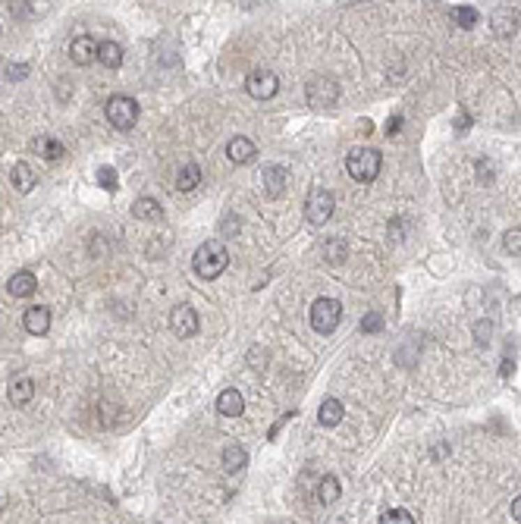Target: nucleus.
<instances>
[{
	"label": "nucleus",
	"mask_w": 521,
	"mask_h": 524,
	"mask_svg": "<svg viewBox=\"0 0 521 524\" xmlns=\"http://www.w3.org/2000/svg\"><path fill=\"white\" fill-rule=\"evenodd\" d=\"M192 267H195V273H198L201 279H217L220 273L229 267V252H226L223 242L207 239V242H201V245L195 248Z\"/></svg>",
	"instance_id": "1"
},
{
	"label": "nucleus",
	"mask_w": 521,
	"mask_h": 524,
	"mask_svg": "<svg viewBox=\"0 0 521 524\" xmlns=\"http://www.w3.org/2000/svg\"><path fill=\"white\" fill-rule=\"evenodd\" d=\"M380 524H414V518L405 509H389L380 515Z\"/></svg>",
	"instance_id": "28"
},
{
	"label": "nucleus",
	"mask_w": 521,
	"mask_h": 524,
	"mask_svg": "<svg viewBox=\"0 0 521 524\" xmlns=\"http://www.w3.org/2000/svg\"><path fill=\"white\" fill-rule=\"evenodd\" d=\"M94 176H98L100 189H107V192L116 189V170H113V167H98V173H94Z\"/></svg>",
	"instance_id": "30"
},
{
	"label": "nucleus",
	"mask_w": 521,
	"mask_h": 524,
	"mask_svg": "<svg viewBox=\"0 0 521 524\" xmlns=\"http://www.w3.org/2000/svg\"><path fill=\"white\" fill-rule=\"evenodd\" d=\"M31 148H35V154L44 157L47 164H54V160H60L63 154H66V148H63L56 139H50V135H38V139L31 141Z\"/></svg>",
	"instance_id": "18"
},
{
	"label": "nucleus",
	"mask_w": 521,
	"mask_h": 524,
	"mask_svg": "<svg viewBox=\"0 0 521 524\" xmlns=\"http://www.w3.org/2000/svg\"><path fill=\"white\" fill-rule=\"evenodd\" d=\"M333 208H336V198H333L326 189H311V192H308L305 217H308L311 226H324V223L333 217Z\"/></svg>",
	"instance_id": "6"
},
{
	"label": "nucleus",
	"mask_w": 521,
	"mask_h": 524,
	"mask_svg": "<svg viewBox=\"0 0 521 524\" xmlns=\"http://www.w3.org/2000/svg\"><path fill=\"white\" fill-rule=\"evenodd\" d=\"M490 339H493V323H490V321H477L474 323V342H477V346H487Z\"/></svg>",
	"instance_id": "31"
},
{
	"label": "nucleus",
	"mask_w": 521,
	"mask_h": 524,
	"mask_svg": "<svg viewBox=\"0 0 521 524\" xmlns=\"http://www.w3.org/2000/svg\"><path fill=\"white\" fill-rule=\"evenodd\" d=\"M169 330H173L176 336H182V339H188V336L198 333V314H195V308H188V305H176V308L169 311Z\"/></svg>",
	"instance_id": "8"
},
{
	"label": "nucleus",
	"mask_w": 521,
	"mask_h": 524,
	"mask_svg": "<svg viewBox=\"0 0 521 524\" xmlns=\"http://www.w3.org/2000/svg\"><path fill=\"white\" fill-rule=\"evenodd\" d=\"M226 157H229L232 164H251V160L257 157V145L251 139H245V135H236V139H229V145H226Z\"/></svg>",
	"instance_id": "11"
},
{
	"label": "nucleus",
	"mask_w": 521,
	"mask_h": 524,
	"mask_svg": "<svg viewBox=\"0 0 521 524\" xmlns=\"http://www.w3.org/2000/svg\"><path fill=\"white\" fill-rule=\"evenodd\" d=\"M22 327H25V333H31V336H44L50 330V311L44 308V305L29 308L22 314Z\"/></svg>",
	"instance_id": "12"
},
{
	"label": "nucleus",
	"mask_w": 521,
	"mask_h": 524,
	"mask_svg": "<svg viewBox=\"0 0 521 524\" xmlns=\"http://www.w3.org/2000/svg\"><path fill=\"white\" fill-rule=\"evenodd\" d=\"M490 22H493V32L499 35V38H512L515 29H518V13H515L512 7H499L490 16Z\"/></svg>",
	"instance_id": "13"
},
{
	"label": "nucleus",
	"mask_w": 521,
	"mask_h": 524,
	"mask_svg": "<svg viewBox=\"0 0 521 524\" xmlns=\"http://www.w3.org/2000/svg\"><path fill=\"white\" fill-rule=\"evenodd\" d=\"M345 242L342 239H326L324 242V258H326V264H342L345 261Z\"/></svg>",
	"instance_id": "25"
},
{
	"label": "nucleus",
	"mask_w": 521,
	"mask_h": 524,
	"mask_svg": "<svg viewBox=\"0 0 521 524\" xmlns=\"http://www.w3.org/2000/svg\"><path fill=\"white\" fill-rule=\"evenodd\" d=\"M339 493H342V486H339V480L333 477V474H326V477L317 484V499H320V505H333V502L339 499Z\"/></svg>",
	"instance_id": "24"
},
{
	"label": "nucleus",
	"mask_w": 521,
	"mask_h": 524,
	"mask_svg": "<svg viewBox=\"0 0 521 524\" xmlns=\"http://www.w3.org/2000/svg\"><path fill=\"white\" fill-rule=\"evenodd\" d=\"M31 396H35V383H31L29 377H19L6 386V399H10L16 408H25V405L31 402Z\"/></svg>",
	"instance_id": "15"
},
{
	"label": "nucleus",
	"mask_w": 521,
	"mask_h": 524,
	"mask_svg": "<svg viewBox=\"0 0 521 524\" xmlns=\"http://www.w3.org/2000/svg\"><path fill=\"white\" fill-rule=\"evenodd\" d=\"M217 411H220V415H226V417H239L245 411L242 396H239L236 390H223L217 396Z\"/></svg>",
	"instance_id": "19"
},
{
	"label": "nucleus",
	"mask_w": 521,
	"mask_h": 524,
	"mask_svg": "<svg viewBox=\"0 0 521 524\" xmlns=\"http://www.w3.org/2000/svg\"><path fill=\"white\" fill-rule=\"evenodd\" d=\"M245 465H248V452H245L242 446H226L223 449V471L226 474L242 471Z\"/></svg>",
	"instance_id": "21"
},
{
	"label": "nucleus",
	"mask_w": 521,
	"mask_h": 524,
	"mask_svg": "<svg viewBox=\"0 0 521 524\" xmlns=\"http://www.w3.org/2000/svg\"><path fill=\"white\" fill-rule=\"evenodd\" d=\"M512 518L521 524V496H515V499H512Z\"/></svg>",
	"instance_id": "35"
},
{
	"label": "nucleus",
	"mask_w": 521,
	"mask_h": 524,
	"mask_svg": "<svg viewBox=\"0 0 521 524\" xmlns=\"http://www.w3.org/2000/svg\"><path fill=\"white\" fill-rule=\"evenodd\" d=\"M261 183H264V192H267L270 198L286 195V185H289V173H286V167H280V164L264 167Z\"/></svg>",
	"instance_id": "9"
},
{
	"label": "nucleus",
	"mask_w": 521,
	"mask_h": 524,
	"mask_svg": "<svg viewBox=\"0 0 521 524\" xmlns=\"http://www.w3.org/2000/svg\"><path fill=\"white\" fill-rule=\"evenodd\" d=\"M160 201L157 198H151V195H142V198H135L132 201V217L135 220H148V223H154V220H160Z\"/></svg>",
	"instance_id": "17"
},
{
	"label": "nucleus",
	"mask_w": 521,
	"mask_h": 524,
	"mask_svg": "<svg viewBox=\"0 0 521 524\" xmlns=\"http://www.w3.org/2000/svg\"><path fill=\"white\" fill-rule=\"evenodd\" d=\"M380 167H383V157L374 148H352L349 157H345V170H349V176L355 183H374L380 176Z\"/></svg>",
	"instance_id": "2"
},
{
	"label": "nucleus",
	"mask_w": 521,
	"mask_h": 524,
	"mask_svg": "<svg viewBox=\"0 0 521 524\" xmlns=\"http://www.w3.org/2000/svg\"><path fill=\"white\" fill-rule=\"evenodd\" d=\"M69 57L79 66L94 63V60H98V41H94L91 35H75L73 45H69Z\"/></svg>",
	"instance_id": "10"
},
{
	"label": "nucleus",
	"mask_w": 521,
	"mask_h": 524,
	"mask_svg": "<svg viewBox=\"0 0 521 524\" xmlns=\"http://www.w3.org/2000/svg\"><path fill=\"white\" fill-rule=\"evenodd\" d=\"M311 330L314 333H333V330L339 327V321H342V305L336 302V298H317V302L311 305Z\"/></svg>",
	"instance_id": "3"
},
{
	"label": "nucleus",
	"mask_w": 521,
	"mask_h": 524,
	"mask_svg": "<svg viewBox=\"0 0 521 524\" xmlns=\"http://www.w3.org/2000/svg\"><path fill=\"white\" fill-rule=\"evenodd\" d=\"M308 104L317 110H330L339 101V82L330 76H314L308 79Z\"/></svg>",
	"instance_id": "4"
},
{
	"label": "nucleus",
	"mask_w": 521,
	"mask_h": 524,
	"mask_svg": "<svg viewBox=\"0 0 521 524\" xmlns=\"http://www.w3.org/2000/svg\"><path fill=\"white\" fill-rule=\"evenodd\" d=\"M342 415H345V408H342L339 399H326V402L320 405V411H317V417H320L324 427H336V424L342 421Z\"/></svg>",
	"instance_id": "23"
},
{
	"label": "nucleus",
	"mask_w": 521,
	"mask_h": 524,
	"mask_svg": "<svg viewBox=\"0 0 521 524\" xmlns=\"http://www.w3.org/2000/svg\"><path fill=\"white\" fill-rule=\"evenodd\" d=\"M98 60L107 66V70H116V66L123 63V47H119L116 41H100V45H98Z\"/></svg>",
	"instance_id": "22"
},
{
	"label": "nucleus",
	"mask_w": 521,
	"mask_h": 524,
	"mask_svg": "<svg viewBox=\"0 0 521 524\" xmlns=\"http://www.w3.org/2000/svg\"><path fill=\"white\" fill-rule=\"evenodd\" d=\"M399 129H402V116H399V114L389 116V123H386V135H399Z\"/></svg>",
	"instance_id": "32"
},
{
	"label": "nucleus",
	"mask_w": 521,
	"mask_h": 524,
	"mask_svg": "<svg viewBox=\"0 0 521 524\" xmlns=\"http://www.w3.org/2000/svg\"><path fill=\"white\" fill-rule=\"evenodd\" d=\"M245 91H248L255 101H270V98L280 91V79L273 70H255L245 79Z\"/></svg>",
	"instance_id": "7"
},
{
	"label": "nucleus",
	"mask_w": 521,
	"mask_h": 524,
	"mask_svg": "<svg viewBox=\"0 0 521 524\" xmlns=\"http://www.w3.org/2000/svg\"><path fill=\"white\" fill-rule=\"evenodd\" d=\"M468 126H471V116H468V114H462V116L455 120V129H458V132H465Z\"/></svg>",
	"instance_id": "36"
},
{
	"label": "nucleus",
	"mask_w": 521,
	"mask_h": 524,
	"mask_svg": "<svg viewBox=\"0 0 521 524\" xmlns=\"http://www.w3.org/2000/svg\"><path fill=\"white\" fill-rule=\"evenodd\" d=\"M201 183V170L198 164H182L179 173H176V189L179 192H195Z\"/></svg>",
	"instance_id": "20"
},
{
	"label": "nucleus",
	"mask_w": 521,
	"mask_h": 524,
	"mask_svg": "<svg viewBox=\"0 0 521 524\" xmlns=\"http://www.w3.org/2000/svg\"><path fill=\"white\" fill-rule=\"evenodd\" d=\"M452 20H455V26H462V29H474L477 22H481V16H477L474 7H455L452 10Z\"/></svg>",
	"instance_id": "26"
},
{
	"label": "nucleus",
	"mask_w": 521,
	"mask_h": 524,
	"mask_svg": "<svg viewBox=\"0 0 521 524\" xmlns=\"http://www.w3.org/2000/svg\"><path fill=\"white\" fill-rule=\"evenodd\" d=\"M502 248H506L512 258H521V226L506 229V236H502Z\"/></svg>",
	"instance_id": "27"
},
{
	"label": "nucleus",
	"mask_w": 521,
	"mask_h": 524,
	"mask_svg": "<svg viewBox=\"0 0 521 524\" xmlns=\"http://www.w3.org/2000/svg\"><path fill=\"white\" fill-rule=\"evenodd\" d=\"M104 114H107V120H110V126H116L126 132V129H132L138 120V104L126 95H113L110 101L104 104Z\"/></svg>",
	"instance_id": "5"
},
{
	"label": "nucleus",
	"mask_w": 521,
	"mask_h": 524,
	"mask_svg": "<svg viewBox=\"0 0 521 524\" xmlns=\"http://www.w3.org/2000/svg\"><path fill=\"white\" fill-rule=\"evenodd\" d=\"M29 72V66H6V76L10 79H22Z\"/></svg>",
	"instance_id": "33"
},
{
	"label": "nucleus",
	"mask_w": 521,
	"mask_h": 524,
	"mask_svg": "<svg viewBox=\"0 0 521 524\" xmlns=\"http://www.w3.org/2000/svg\"><path fill=\"white\" fill-rule=\"evenodd\" d=\"M35 289H38V279H35V273H29V270L13 273L10 283H6V292H10L13 298H29Z\"/></svg>",
	"instance_id": "14"
},
{
	"label": "nucleus",
	"mask_w": 521,
	"mask_h": 524,
	"mask_svg": "<svg viewBox=\"0 0 521 524\" xmlns=\"http://www.w3.org/2000/svg\"><path fill=\"white\" fill-rule=\"evenodd\" d=\"M383 330V314L380 311H368L361 317V333H380Z\"/></svg>",
	"instance_id": "29"
},
{
	"label": "nucleus",
	"mask_w": 521,
	"mask_h": 524,
	"mask_svg": "<svg viewBox=\"0 0 521 524\" xmlns=\"http://www.w3.org/2000/svg\"><path fill=\"white\" fill-rule=\"evenodd\" d=\"M515 371V361H512V355H506V361H502V377H508V373H512Z\"/></svg>",
	"instance_id": "34"
},
{
	"label": "nucleus",
	"mask_w": 521,
	"mask_h": 524,
	"mask_svg": "<svg viewBox=\"0 0 521 524\" xmlns=\"http://www.w3.org/2000/svg\"><path fill=\"white\" fill-rule=\"evenodd\" d=\"M10 183H13V189H16L19 195H29V192L35 189V170L19 160V164H13V170H10Z\"/></svg>",
	"instance_id": "16"
}]
</instances>
